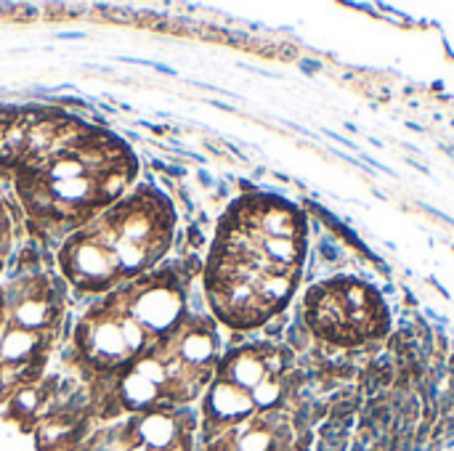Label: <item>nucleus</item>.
<instances>
[{
    "label": "nucleus",
    "mask_w": 454,
    "mask_h": 451,
    "mask_svg": "<svg viewBox=\"0 0 454 451\" xmlns=\"http://www.w3.org/2000/svg\"><path fill=\"white\" fill-rule=\"evenodd\" d=\"M306 322L335 346H362L386 327V308L370 287L343 279L309 295Z\"/></svg>",
    "instance_id": "f257e3e1"
}]
</instances>
